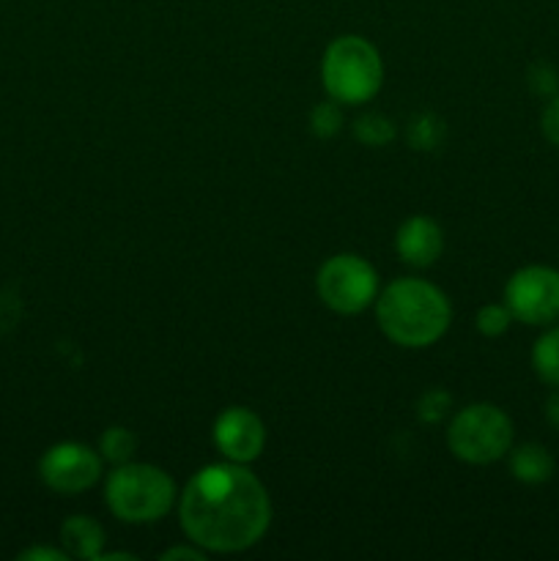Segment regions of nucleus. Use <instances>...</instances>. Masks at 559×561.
I'll return each instance as SVG.
<instances>
[{
  "mask_svg": "<svg viewBox=\"0 0 559 561\" xmlns=\"http://www.w3.org/2000/svg\"><path fill=\"white\" fill-rule=\"evenodd\" d=\"M179 520L186 540L206 553H241L269 531L272 499L247 463L219 460L190 477L179 496Z\"/></svg>",
  "mask_w": 559,
  "mask_h": 561,
  "instance_id": "f257e3e1",
  "label": "nucleus"
},
{
  "mask_svg": "<svg viewBox=\"0 0 559 561\" xmlns=\"http://www.w3.org/2000/svg\"><path fill=\"white\" fill-rule=\"evenodd\" d=\"M376 321L384 337L400 348H431L447 334L453 307L438 285L420 277H398L378 290Z\"/></svg>",
  "mask_w": 559,
  "mask_h": 561,
  "instance_id": "f03ea898",
  "label": "nucleus"
},
{
  "mask_svg": "<svg viewBox=\"0 0 559 561\" xmlns=\"http://www.w3.org/2000/svg\"><path fill=\"white\" fill-rule=\"evenodd\" d=\"M179 502L173 477L151 463H121L104 480V504L121 524H157Z\"/></svg>",
  "mask_w": 559,
  "mask_h": 561,
  "instance_id": "7ed1b4c3",
  "label": "nucleus"
},
{
  "mask_svg": "<svg viewBox=\"0 0 559 561\" xmlns=\"http://www.w3.org/2000/svg\"><path fill=\"white\" fill-rule=\"evenodd\" d=\"M321 85L343 107L370 102L384 85V60L376 44L356 33L329 42L321 58Z\"/></svg>",
  "mask_w": 559,
  "mask_h": 561,
  "instance_id": "20e7f679",
  "label": "nucleus"
},
{
  "mask_svg": "<svg viewBox=\"0 0 559 561\" xmlns=\"http://www.w3.org/2000/svg\"><path fill=\"white\" fill-rule=\"evenodd\" d=\"M515 442L513 420L493 403H469L455 411L447 425V447L458 460L491 466L507 458Z\"/></svg>",
  "mask_w": 559,
  "mask_h": 561,
  "instance_id": "39448f33",
  "label": "nucleus"
},
{
  "mask_svg": "<svg viewBox=\"0 0 559 561\" xmlns=\"http://www.w3.org/2000/svg\"><path fill=\"white\" fill-rule=\"evenodd\" d=\"M318 299L338 316H360L376 305L378 274L373 263L354 252L327 257L316 274Z\"/></svg>",
  "mask_w": 559,
  "mask_h": 561,
  "instance_id": "423d86ee",
  "label": "nucleus"
},
{
  "mask_svg": "<svg viewBox=\"0 0 559 561\" xmlns=\"http://www.w3.org/2000/svg\"><path fill=\"white\" fill-rule=\"evenodd\" d=\"M504 305L526 327L546 329L559 323V268L546 263L521 266L504 285Z\"/></svg>",
  "mask_w": 559,
  "mask_h": 561,
  "instance_id": "0eeeda50",
  "label": "nucleus"
},
{
  "mask_svg": "<svg viewBox=\"0 0 559 561\" xmlns=\"http://www.w3.org/2000/svg\"><path fill=\"white\" fill-rule=\"evenodd\" d=\"M104 460L99 449L80 442L53 444L38 460V477L44 485L60 496H77L85 493L102 480Z\"/></svg>",
  "mask_w": 559,
  "mask_h": 561,
  "instance_id": "6e6552de",
  "label": "nucleus"
},
{
  "mask_svg": "<svg viewBox=\"0 0 559 561\" xmlns=\"http://www.w3.org/2000/svg\"><path fill=\"white\" fill-rule=\"evenodd\" d=\"M212 438L225 460L252 463L261 458L263 447H266V427L255 411L244 409V405H230L214 420Z\"/></svg>",
  "mask_w": 559,
  "mask_h": 561,
  "instance_id": "1a4fd4ad",
  "label": "nucleus"
},
{
  "mask_svg": "<svg viewBox=\"0 0 559 561\" xmlns=\"http://www.w3.org/2000/svg\"><path fill=\"white\" fill-rule=\"evenodd\" d=\"M395 250L406 266L427 268L442 257L444 233L436 219L414 214V217L403 219V225L395 233Z\"/></svg>",
  "mask_w": 559,
  "mask_h": 561,
  "instance_id": "9d476101",
  "label": "nucleus"
},
{
  "mask_svg": "<svg viewBox=\"0 0 559 561\" xmlns=\"http://www.w3.org/2000/svg\"><path fill=\"white\" fill-rule=\"evenodd\" d=\"M60 542L69 559L96 561L99 553L107 546V531L91 515H71L60 526Z\"/></svg>",
  "mask_w": 559,
  "mask_h": 561,
  "instance_id": "9b49d317",
  "label": "nucleus"
},
{
  "mask_svg": "<svg viewBox=\"0 0 559 561\" xmlns=\"http://www.w3.org/2000/svg\"><path fill=\"white\" fill-rule=\"evenodd\" d=\"M507 463H510V474L513 480H518L521 485H543L554 477L557 471V463H554L551 453H548L543 444L526 442L518 444L507 453Z\"/></svg>",
  "mask_w": 559,
  "mask_h": 561,
  "instance_id": "f8f14e48",
  "label": "nucleus"
},
{
  "mask_svg": "<svg viewBox=\"0 0 559 561\" xmlns=\"http://www.w3.org/2000/svg\"><path fill=\"white\" fill-rule=\"evenodd\" d=\"M532 370L546 387H559V323L543 329L532 345Z\"/></svg>",
  "mask_w": 559,
  "mask_h": 561,
  "instance_id": "ddd939ff",
  "label": "nucleus"
},
{
  "mask_svg": "<svg viewBox=\"0 0 559 561\" xmlns=\"http://www.w3.org/2000/svg\"><path fill=\"white\" fill-rule=\"evenodd\" d=\"M96 449H99V455H102V460H107V463H113V466L129 463L132 455L137 453L135 431H129V427H121V425L107 427V431L99 436Z\"/></svg>",
  "mask_w": 559,
  "mask_h": 561,
  "instance_id": "4468645a",
  "label": "nucleus"
},
{
  "mask_svg": "<svg viewBox=\"0 0 559 561\" xmlns=\"http://www.w3.org/2000/svg\"><path fill=\"white\" fill-rule=\"evenodd\" d=\"M513 321V312H510V307L504 305V301L502 305H499V301H491V305H482L480 310H477L475 329L482 337H502Z\"/></svg>",
  "mask_w": 559,
  "mask_h": 561,
  "instance_id": "2eb2a0df",
  "label": "nucleus"
},
{
  "mask_svg": "<svg viewBox=\"0 0 559 561\" xmlns=\"http://www.w3.org/2000/svg\"><path fill=\"white\" fill-rule=\"evenodd\" d=\"M354 135L356 140L365 142V146L381 148L395 137V126L392 121L384 118L381 113H367L354 124Z\"/></svg>",
  "mask_w": 559,
  "mask_h": 561,
  "instance_id": "dca6fc26",
  "label": "nucleus"
},
{
  "mask_svg": "<svg viewBox=\"0 0 559 561\" xmlns=\"http://www.w3.org/2000/svg\"><path fill=\"white\" fill-rule=\"evenodd\" d=\"M310 129L321 140H329V137L338 135L343 129V104L334 102V99L316 104L310 113Z\"/></svg>",
  "mask_w": 559,
  "mask_h": 561,
  "instance_id": "f3484780",
  "label": "nucleus"
},
{
  "mask_svg": "<svg viewBox=\"0 0 559 561\" xmlns=\"http://www.w3.org/2000/svg\"><path fill=\"white\" fill-rule=\"evenodd\" d=\"M449 409H453V398H449V392L436 387L427 389V392L417 400V416H420V422H425V425H438V422L449 414Z\"/></svg>",
  "mask_w": 559,
  "mask_h": 561,
  "instance_id": "a211bd4d",
  "label": "nucleus"
},
{
  "mask_svg": "<svg viewBox=\"0 0 559 561\" xmlns=\"http://www.w3.org/2000/svg\"><path fill=\"white\" fill-rule=\"evenodd\" d=\"M442 135L444 126L436 115H420V118L409 126V140L414 148H436Z\"/></svg>",
  "mask_w": 559,
  "mask_h": 561,
  "instance_id": "6ab92c4d",
  "label": "nucleus"
},
{
  "mask_svg": "<svg viewBox=\"0 0 559 561\" xmlns=\"http://www.w3.org/2000/svg\"><path fill=\"white\" fill-rule=\"evenodd\" d=\"M529 88L537 93V96L548 99L554 93H559V75L554 66L548 64H535L529 69Z\"/></svg>",
  "mask_w": 559,
  "mask_h": 561,
  "instance_id": "aec40b11",
  "label": "nucleus"
},
{
  "mask_svg": "<svg viewBox=\"0 0 559 561\" xmlns=\"http://www.w3.org/2000/svg\"><path fill=\"white\" fill-rule=\"evenodd\" d=\"M540 131H543V137H546L548 146L559 148V93L548 96L546 104H543Z\"/></svg>",
  "mask_w": 559,
  "mask_h": 561,
  "instance_id": "412c9836",
  "label": "nucleus"
},
{
  "mask_svg": "<svg viewBox=\"0 0 559 561\" xmlns=\"http://www.w3.org/2000/svg\"><path fill=\"white\" fill-rule=\"evenodd\" d=\"M20 559L22 561H66L69 559V553L60 551V548L36 546V548H27V551H22Z\"/></svg>",
  "mask_w": 559,
  "mask_h": 561,
  "instance_id": "4be33fe9",
  "label": "nucleus"
},
{
  "mask_svg": "<svg viewBox=\"0 0 559 561\" xmlns=\"http://www.w3.org/2000/svg\"><path fill=\"white\" fill-rule=\"evenodd\" d=\"M162 559H190V561H203L206 559V551H203V548H197L195 542H190V546H184V548H168V551L162 553Z\"/></svg>",
  "mask_w": 559,
  "mask_h": 561,
  "instance_id": "5701e85b",
  "label": "nucleus"
},
{
  "mask_svg": "<svg viewBox=\"0 0 559 561\" xmlns=\"http://www.w3.org/2000/svg\"><path fill=\"white\" fill-rule=\"evenodd\" d=\"M543 416H546L548 425L559 433V387H554V392L548 394L546 403H543Z\"/></svg>",
  "mask_w": 559,
  "mask_h": 561,
  "instance_id": "b1692460",
  "label": "nucleus"
}]
</instances>
